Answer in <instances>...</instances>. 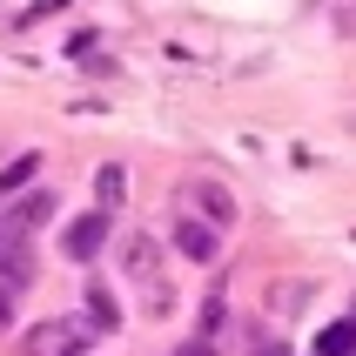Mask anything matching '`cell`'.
Masks as SVG:
<instances>
[{
  "label": "cell",
  "instance_id": "obj_7",
  "mask_svg": "<svg viewBox=\"0 0 356 356\" xmlns=\"http://www.w3.org/2000/svg\"><path fill=\"white\" fill-rule=\"evenodd\" d=\"M34 276V262H27V242H0V282L20 289V282Z\"/></svg>",
  "mask_w": 356,
  "mask_h": 356
},
{
  "label": "cell",
  "instance_id": "obj_12",
  "mask_svg": "<svg viewBox=\"0 0 356 356\" xmlns=\"http://www.w3.org/2000/svg\"><path fill=\"white\" fill-rule=\"evenodd\" d=\"M7 316H14V289L0 282V330H7Z\"/></svg>",
  "mask_w": 356,
  "mask_h": 356
},
{
  "label": "cell",
  "instance_id": "obj_6",
  "mask_svg": "<svg viewBox=\"0 0 356 356\" xmlns=\"http://www.w3.org/2000/svg\"><path fill=\"white\" fill-rule=\"evenodd\" d=\"M81 309H88V330H95V337H115L121 330V302L108 296L101 282H88V302H81Z\"/></svg>",
  "mask_w": 356,
  "mask_h": 356
},
{
  "label": "cell",
  "instance_id": "obj_14",
  "mask_svg": "<svg viewBox=\"0 0 356 356\" xmlns=\"http://www.w3.org/2000/svg\"><path fill=\"white\" fill-rule=\"evenodd\" d=\"M262 356H289V350H276V343H269V350H262Z\"/></svg>",
  "mask_w": 356,
  "mask_h": 356
},
{
  "label": "cell",
  "instance_id": "obj_3",
  "mask_svg": "<svg viewBox=\"0 0 356 356\" xmlns=\"http://www.w3.org/2000/svg\"><path fill=\"white\" fill-rule=\"evenodd\" d=\"M181 209L202 222H216V229H229L236 222V195L222 188V181H181Z\"/></svg>",
  "mask_w": 356,
  "mask_h": 356
},
{
  "label": "cell",
  "instance_id": "obj_1",
  "mask_svg": "<svg viewBox=\"0 0 356 356\" xmlns=\"http://www.w3.org/2000/svg\"><path fill=\"white\" fill-rule=\"evenodd\" d=\"M88 323H67V316H40L34 330H27V343L20 350L27 356H88Z\"/></svg>",
  "mask_w": 356,
  "mask_h": 356
},
{
  "label": "cell",
  "instance_id": "obj_11",
  "mask_svg": "<svg viewBox=\"0 0 356 356\" xmlns=\"http://www.w3.org/2000/svg\"><path fill=\"white\" fill-rule=\"evenodd\" d=\"M222 316H229V309H222V296H209V302H202V337H216Z\"/></svg>",
  "mask_w": 356,
  "mask_h": 356
},
{
  "label": "cell",
  "instance_id": "obj_2",
  "mask_svg": "<svg viewBox=\"0 0 356 356\" xmlns=\"http://www.w3.org/2000/svg\"><path fill=\"white\" fill-rule=\"evenodd\" d=\"M108 229H115V216H108V209H88L81 222H67V236H60V256L88 269V262L108 249Z\"/></svg>",
  "mask_w": 356,
  "mask_h": 356
},
{
  "label": "cell",
  "instance_id": "obj_13",
  "mask_svg": "<svg viewBox=\"0 0 356 356\" xmlns=\"http://www.w3.org/2000/svg\"><path fill=\"white\" fill-rule=\"evenodd\" d=\"M175 356H216V350H209V337H202V343H181Z\"/></svg>",
  "mask_w": 356,
  "mask_h": 356
},
{
  "label": "cell",
  "instance_id": "obj_5",
  "mask_svg": "<svg viewBox=\"0 0 356 356\" xmlns=\"http://www.w3.org/2000/svg\"><path fill=\"white\" fill-rule=\"evenodd\" d=\"M175 249H181L188 262H216L222 229H216V222H202V216H181V222H175Z\"/></svg>",
  "mask_w": 356,
  "mask_h": 356
},
{
  "label": "cell",
  "instance_id": "obj_4",
  "mask_svg": "<svg viewBox=\"0 0 356 356\" xmlns=\"http://www.w3.org/2000/svg\"><path fill=\"white\" fill-rule=\"evenodd\" d=\"M121 262H128V276H135V282H148L155 309H168V289L155 282V269H161V249H155V236H128V242H121Z\"/></svg>",
  "mask_w": 356,
  "mask_h": 356
},
{
  "label": "cell",
  "instance_id": "obj_8",
  "mask_svg": "<svg viewBox=\"0 0 356 356\" xmlns=\"http://www.w3.org/2000/svg\"><path fill=\"white\" fill-rule=\"evenodd\" d=\"M316 356H356V316L330 323V330L316 337Z\"/></svg>",
  "mask_w": 356,
  "mask_h": 356
},
{
  "label": "cell",
  "instance_id": "obj_9",
  "mask_svg": "<svg viewBox=\"0 0 356 356\" xmlns=\"http://www.w3.org/2000/svg\"><path fill=\"white\" fill-rule=\"evenodd\" d=\"M121 195H128V175H121V161H108V168L95 175V202L108 209V216H115V209H121Z\"/></svg>",
  "mask_w": 356,
  "mask_h": 356
},
{
  "label": "cell",
  "instance_id": "obj_10",
  "mask_svg": "<svg viewBox=\"0 0 356 356\" xmlns=\"http://www.w3.org/2000/svg\"><path fill=\"white\" fill-rule=\"evenodd\" d=\"M34 168H40V155H14V161H7V168H0V202L14 195V188H27V181H34Z\"/></svg>",
  "mask_w": 356,
  "mask_h": 356
}]
</instances>
